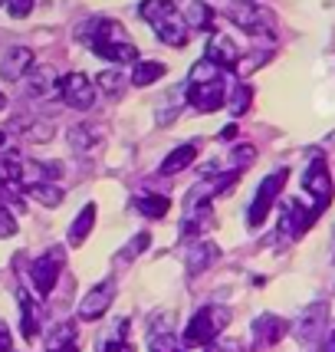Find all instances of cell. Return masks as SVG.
<instances>
[{
	"mask_svg": "<svg viewBox=\"0 0 335 352\" xmlns=\"http://www.w3.org/2000/svg\"><path fill=\"white\" fill-rule=\"evenodd\" d=\"M27 195L33 201H40L43 208H60L62 198H66V191H62L60 184L53 182H36V184H27Z\"/></svg>",
	"mask_w": 335,
	"mask_h": 352,
	"instance_id": "cell-24",
	"label": "cell"
},
{
	"mask_svg": "<svg viewBox=\"0 0 335 352\" xmlns=\"http://www.w3.org/2000/svg\"><path fill=\"white\" fill-rule=\"evenodd\" d=\"M33 69V50L30 46H7L0 53V79L7 82H23V76Z\"/></svg>",
	"mask_w": 335,
	"mask_h": 352,
	"instance_id": "cell-11",
	"label": "cell"
},
{
	"mask_svg": "<svg viewBox=\"0 0 335 352\" xmlns=\"http://www.w3.org/2000/svg\"><path fill=\"white\" fill-rule=\"evenodd\" d=\"M227 16L233 27H240L244 33L263 40L266 46L276 40V16H273V10H266V7H257V3H233L227 10Z\"/></svg>",
	"mask_w": 335,
	"mask_h": 352,
	"instance_id": "cell-4",
	"label": "cell"
},
{
	"mask_svg": "<svg viewBox=\"0 0 335 352\" xmlns=\"http://www.w3.org/2000/svg\"><path fill=\"white\" fill-rule=\"evenodd\" d=\"M286 182H290V171L286 168H276L270 171L263 182H259L257 195H253V204H250V211H246V221H250V228H259L263 221H266V214H270V208L276 204V198L283 195V188H286Z\"/></svg>",
	"mask_w": 335,
	"mask_h": 352,
	"instance_id": "cell-5",
	"label": "cell"
},
{
	"mask_svg": "<svg viewBox=\"0 0 335 352\" xmlns=\"http://www.w3.org/2000/svg\"><path fill=\"white\" fill-rule=\"evenodd\" d=\"M62 267H66V250H62V247H49V250H43V254L30 263L33 290L40 293V296H49V293L56 290V280H60Z\"/></svg>",
	"mask_w": 335,
	"mask_h": 352,
	"instance_id": "cell-6",
	"label": "cell"
},
{
	"mask_svg": "<svg viewBox=\"0 0 335 352\" xmlns=\"http://www.w3.org/2000/svg\"><path fill=\"white\" fill-rule=\"evenodd\" d=\"M92 228H95V204L86 201V204H82V211H79V214L73 217V224H69V244L73 247L86 244V237L92 234Z\"/></svg>",
	"mask_w": 335,
	"mask_h": 352,
	"instance_id": "cell-23",
	"label": "cell"
},
{
	"mask_svg": "<svg viewBox=\"0 0 335 352\" xmlns=\"http://www.w3.org/2000/svg\"><path fill=\"white\" fill-rule=\"evenodd\" d=\"M286 333H290V322L283 320V316H276V313H259L257 320H253V342L263 346V349L283 342Z\"/></svg>",
	"mask_w": 335,
	"mask_h": 352,
	"instance_id": "cell-12",
	"label": "cell"
},
{
	"mask_svg": "<svg viewBox=\"0 0 335 352\" xmlns=\"http://www.w3.org/2000/svg\"><path fill=\"white\" fill-rule=\"evenodd\" d=\"M168 76V66L161 60H138L132 66V73H128V82L138 86V89H145V86H154L158 79Z\"/></svg>",
	"mask_w": 335,
	"mask_h": 352,
	"instance_id": "cell-19",
	"label": "cell"
},
{
	"mask_svg": "<svg viewBox=\"0 0 335 352\" xmlns=\"http://www.w3.org/2000/svg\"><path fill=\"white\" fill-rule=\"evenodd\" d=\"M227 106H230V112H233V116H244L246 109L253 106V86H246V82H240L237 89L230 92Z\"/></svg>",
	"mask_w": 335,
	"mask_h": 352,
	"instance_id": "cell-29",
	"label": "cell"
},
{
	"mask_svg": "<svg viewBox=\"0 0 335 352\" xmlns=\"http://www.w3.org/2000/svg\"><path fill=\"white\" fill-rule=\"evenodd\" d=\"M16 303H20V333L27 339H36L40 336V307L27 290L16 293Z\"/></svg>",
	"mask_w": 335,
	"mask_h": 352,
	"instance_id": "cell-18",
	"label": "cell"
},
{
	"mask_svg": "<svg viewBox=\"0 0 335 352\" xmlns=\"http://www.w3.org/2000/svg\"><path fill=\"white\" fill-rule=\"evenodd\" d=\"M250 162H257V148H253L250 142H240V145L230 148V165H233V171H244Z\"/></svg>",
	"mask_w": 335,
	"mask_h": 352,
	"instance_id": "cell-31",
	"label": "cell"
},
{
	"mask_svg": "<svg viewBox=\"0 0 335 352\" xmlns=\"http://www.w3.org/2000/svg\"><path fill=\"white\" fill-rule=\"evenodd\" d=\"M3 145H7V132L0 129V148H3Z\"/></svg>",
	"mask_w": 335,
	"mask_h": 352,
	"instance_id": "cell-39",
	"label": "cell"
},
{
	"mask_svg": "<svg viewBox=\"0 0 335 352\" xmlns=\"http://www.w3.org/2000/svg\"><path fill=\"white\" fill-rule=\"evenodd\" d=\"M194 158H198V148H194L191 142H184V145H178V148H171V152L165 155V162L158 165V175H178V171L191 168Z\"/></svg>",
	"mask_w": 335,
	"mask_h": 352,
	"instance_id": "cell-20",
	"label": "cell"
},
{
	"mask_svg": "<svg viewBox=\"0 0 335 352\" xmlns=\"http://www.w3.org/2000/svg\"><path fill=\"white\" fill-rule=\"evenodd\" d=\"M82 36L99 60L115 63V66H135L138 63V46L132 43L128 30L112 16H92L82 27Z\"/></svg>",
	"mask_w": 335,
	"mask_h": 352,
	"instance_id": "cell-1",
	"label": "cell"
},
{
	"mask_svg": "<svg viewBox=\"0 0 335 352\" xmlns=\"http://www.w3.org/2000/svg\"><path fill=\"white\" fill-rule=\"evenodd\" d=\"M56 352H79L76 346H66V349H56Z\"/></svg>",
	"mask_w": 335,
	"mask_h": 352,
	"instance_id": "cell-41",
	"label": "cell"
},
{
	"mask_svg": "<svg viewBox=\"0 0 335 352\" xmlns=\"http://www.w3.org/2000/svg\"><path fill=\"white\" fill-rule=\"evenodd\" d=\"M115 280H102V283H95L86 296H82V303H79V320L82 322H95L99 316H106L108 307L115 303Z\"/></svg>",
	"mask_w": 335,
	"mask_h": 352,
	"instance_id": "cell-8",
	"label": "cell"
},
{
	"mask_svg": "<svg viewBox=\"0 0 335 352\" xmlns=\"http://www.w3.org/2000/svg\"><path fill=\"white\" fill-rule=\"evenodd\" d=\"M217 257H220V247L200 237L198 244H194L191 250H187V276L204 274L207 267H213V261H217Z\"/></svg>",
	"mask_w": 335,
	"mask_h": 352,
	"instance_id": "cell-16",
	"label": "cell"
},
{
	"mask_svg": "<svg viewBox=\"0 0 335 352\" xmlns=\"http://www.w3.org/2000/svg\"><path fill=\"white\" fill-rule=\"evenodd\" d=\"M138 16L152 27L154 36L165 46L181 50L191 40V30H187V23H184V16L174 0H141L138 3Z\"/></svg>",
	"mask_w": 335,
	"mask_h": 352,
	"instance_id": "cell-2",
	"label": "cell"
},
{
	"mask_svg": "<svg viewBox=\"0 0 335 352\" xmlns=\"http://www.w3.org/2000/svg\"><path fill=\"white\" fill-rule=\"evenodd\" d=\"M191 106L204 112V116H211V112H220V109L227 106V89H224V82H204V86H187V96H184Z\"/></svg>",
	"mask_w": 335,
	"mask_h": 352,
	"instance_id": "cell-10",
	"label": "cell"
},
{
	"mask_svg": "<svg viewBox=\"0 0 335 352\" xmlns=\"http://www.w3.org/2000/svg\"><path fill=\"white\" fill-rule=\"evenodd\" d=\"M36 0H7V14L10 16H30Z\"/></svg>",
	"mask_w": 335,
	"mask_h": 352,
	"instance_id": "cell-35",
	"label": "cell"
},
{
	"mask_svg": "<svg viewBox=\"0 0 335 352\" xmlns=\"http://www.w3.org/2000/svg\"><path fill=\"white\" fill-rule=\"evenodd\" d=\"M233 135H237V125L233 122H230L227 129H220V138H233Z\"/></svg>",
	"mask_w": 335,
	"mask_h": 352,
	"instance_id": "cell-37",
	"label": "cell"
},
{
	"mask_svg": "<svg viewBox=\"0 0 335 352\" xmlns=\"http://www.w3.org/2000/svg\"><path fill=\"white\" fill-rule=\"evenodd\" d=\"M125 333H128V320H115L112 329H108V336L99 342L95 352H135L128 342H125Z\"/></svg>",
	"mask_w": 335,
	"mask_h": 352,
	"instance_id": "cell-26",
	"label": "cell"
},
{
	"mask_svg": "<svg viewBox=\"0 0 335 352\" xmlns=\"http://www.w3.org/2000/svg\"><path fill=\"white\" fill-rule=\"evenodd\" d=\"M0 184H3V175H0Z\"/></svg>",
	"mask_w": 335,
	"mask_h": 352,
	"instance_id": "cell-42",
	"label": "cell"
},
{
	"mask_svg": "<svg viewBox=\"0 0 335 352\" xmlns=\"http://www.w3.org/2000/svg\"><path fill=\"white\" fill-rule=\"evenodd\" d=\"M319 352H335V333H329V336H325V342H322Z\"/></svg>",
	"mask_w": 335,
	"mask_h": 352,
	"instance_id": "cell-36",
	"label": "cell"
},
{
	"mask_svg": "<svg viewBox=\"0 0 335 352\" xmlns=\"http://www.w3.org/2000/svg\"><path fill=\"white\" fill-rule=\"evenodd\" d=\"M69 148L79 155H89L95 145H99V138H102V129H95V125L89 122H76L73 129H69Z\"/></svg>",
	"mask_w": 335,
	"mask_h": 352,
	"instance_id": "cell-21",
	"label": "cell"
},
{
	"mask_svg": "<svg viewBox=\"0 0 335 352\" xmlns=\"http://www.w3.org/2000/svg\"><path fill=\"white\" fill-rule=\"evenodd\" d=\"M220 66H213L211 60H198L194 63V69H191V79H187V86H204V82H220Z\"/></svg>",
	"mask_w": 335,
	"mask_h": 352,
	"instance_id": "cell-28",
	"label": "cell"
},
{
	"mask_svg": "<svg viewBox=\"0 0 335 352\" xmlns=\"http://www.w3.org/2000/svg\"><path fill=\"white\" fill-rule=\"evenodd\" d=\"M132 208H135L138 214H145L148 221H161V217L171 211V201L165 195H154V191H145V195H135L132 201Z\"/></svg>",
	"mask_w": 335,
	"mask_h": 352,
	"instance_id": "cell-22",
	"label": "cell"
},
{
	"mask_svg": "<svg viewBox=\"0 0 335 352\" xmlns=\"http://www.w3.org/2000/svg\"><path fill=\"white\" fill-rule=\"evenodd\" d=\"M53 132H56V129H53V122H33L30 129H27V135H30L33 142H49V138H53Z\"/></svg>",
	"mask_w": 335,
	"mask_h": 352,
	"instance_id": "cell-34",
	"label": "cell"
},
{
	"mask_svg": "<svg viewBox=\"0 0 335 352\" xmlns=\"http://www.w3.org/2000/svg\"><path fill=\"white\" fill-rule=\"evenodd\" d=\"M181 16H184V23H187V30L213 33V27H217V10H213L207 0H187Z\"/></svg>",
	"mask_w": 335,
	"mask_h": 352,
	"instance_id": "cell-13",
	"label": "cell"
},
{
	"mask_svg": "<svg viewBox=\"0 0 335 352\" xmlns=\"http://www.w3.org/2000/svg\"><path fill=\"white\" fill-rule=\"evenodd\" d=\"M204 352H227V349H224V346H217V342H213V346H207V349H204Z\"/></svg>",
	"mask_w": 335,
	"mask_h": 352,
	"instance_id": "cell-38",
	"label": "cell"
},
{
	"mask_svg": "<svg viewBox=\"0 0 335 352\" xmlns=\"http://www.w3.org/2000/svg\"><path fill=\"white\" fill-rule=\"evenodd\" d=\"M56 96L76 112H89L95 106V82L86 73H66L56 82Z\"/></svg>",
	"mask_w": 335,
	"mask_h": 352,
	"instance_id": "cell-7",
	"label": "cell"
},
{
	"mask_svg": "<svg viewBox=\"0 0 335 352\" xmlns=\"http://www.w3.org/2000/svg\"><path fill=\"white\" fill-rule=\"evenodd\" d=\"M303 188L316 198V204H329V198H332V191H335V182H332V171H329L322 155H316V158L305 165Z\"/></svg>",
	"mask_w": 335,
	"mask_h": 352,
	"instance_id": "cell-9",
	"label": "cell"
},
{
	"mask_svg": "<svg viewBox=\"0 0 335 352\" xmlns=\"http://www.w3.org/2000/svg\"><path fill=\"white\" fill-rule=\"evenodd\" d=\"M56 82H60V79L49 73V66H33L30 73L23 76V89H27L30 99H43L49 92H56Z\"/></svg>",
	"mask_w": 335,
	"mask_h": 352,
	"instance_id": "cell-17",
	"label": "cell"
},
{
	"mask_svg": "<svg viewBox=\"0 0 335 352\" xmlns=\"http://www.w3.org/2000/svg\"><path fill=\"white\" fill-rule=\"evenodd\" d=\"M3 109H7V96L0 92V112H3Z\"/></svg>",
	"mask_w": 335,
	"mask_h": 352,
	"instance_id": "cell-40",
	"label": "cell"
},
{
	"mask_svg": "<svg viewBox=\"0 0 335 352\" xmlns=\"http://www.w3.org/2000/svg\"><path fill=\"white\" fill-rule=\"evenodd\" d=\"M266 60H270V50H263V53L253 50V53H246V56H240V60L233 63V73H237V76H250V73H257Z\"/></svg>",
	"mask_w": 335,
	"mask_h": 352,
	"instance_id": "cell-30",
	"label": "cell"
},
{
	"mask_svg": "<svg viewBox=\"0 0 335 352\" xmlns=\"http://www.w3.org/2000/svg\"><path fill=\"white\" fill-rule=\"evenodd\" d=\"M230 326V309L227 307H217V303H211V307H200L194 316H191V322L184 326V346H213L217 342V336L224 333Z\"/></svg>",
	"mask_w": 335,
	"mask_h": 352,
	"instance_id": "cell-3",
	"label": "cell"
},
{
	"mask_svg": "<svg viewBox=\"0 0 335 352\" xmlns=\"http://www.w3.org/2000/svg\"><path fill=\"white\" fill-rule=\"evenodd\" d=\"M125 82H128L125 69H102L99 79H95V89L108 96V99H119V96H125Z\"/></svg>",
	"mask_w": 335,
	"mask_h": 352,
	"instance_id": "cell-25",
	"label": "cell"
},
{
	"mask_svg": "<svg viewBox=\"0 0 335 352\" xmlns=\"http://www.w3.org/2000/svg\"><path fill=\"white\" fill-rule=\"evenodd\" d=\"M325 316H329L325 303H312V307L303 313V320L296 322V336L303 339V342H312V339H319V333L325 329Z\"/></svg>",
	"mask_w": 335,
	"mask_h": 352,
	"instance_id": "cell-14",
	"label": "cell"
},
{
	"mask_svg": "<svg viewBox=\"0 0 335 352\" xmlns=\"http://www.w3.org/2000/svg\"><path fill=\"white\" fill-rule=\"evenodd\" d=\"M148 247H152V230H138L135 237L122 247V257H125V261H135L138 254H145Z\"/></svg>",
	"mask_w": 335,
	"mask_h": 352,
	"instance_id": "cell-32",
	"label": "cell"
},
{
	"mask_svg": "<svg viewBox=\"0 0 335 352\" xmlns=\"http://www.w3.org/2000/svg\"><path fill=\"white\" fill-rule=\"evenodd\" d=\"M66 346H76V322H60V326L46 336V352L66 349Z\"/></svg>",
	"mask_w": 335,
	"mask_h": 352,
	"instance_id": "cell-27",
	"label": "cell"
},
{
	"mask_svg": "<svg viewBox=\"0 0 335 352\" xmlns=\"http://www.w3.org/2000/svg\"><path fill=\"white\" fill-rule=\"evenodd\" d=\"M204 60H211L213 66H233V63L240 60V53H237V46H233V40L230 36H220V33H213L211 43L204 46Z\"/></svg>",
	"mask_w": 335,
	"mask_h": 352,
	"instance_id": "cell-15",
	"label": "cell"
},
{
	"mask_svg": "<svg viewBox=\"0 0 335 352\" xmlns=\"http://www.w3.org/2000/svg\"><path fill=\"white\" fill-rule=\"evenodd\" d=\"M16 234V217H14V211H7L3 204H0V237L7 241V237H14Z\"/></svg>",
	"mask_w": 335,
	"mask_h": 352,
	"instance_id": "cell-33",
	"label": "cell"
}]
</instances>
